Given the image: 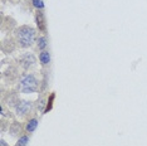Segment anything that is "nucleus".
Here are the masks:
<instances>
[{
    "instance_id": "nucleus-11",
    "label": "nucleus",
    "mask_w": 147,
    "mask_h": 146,
    "mask_svg": "<svg viewBox=\"0 0 147 146\" xmlns=\"http://www.w3.org/2000/svg\"><path fill=\"white\" fill-rule=\"evenodd\" d=\"M36 126H38V121L35 120V118H32V120L28 121V124H26V131L28 132H33L36 128Z\"/></svg>"
},
{
    "instance_id": "nucleus-8",
    "label": "nucleus",
    "mask_w": 147,
    "mask_h": 146,
    "mask_svg": "<svg viewBox=\"0 0 147 146\" xmlns=\"http://www.w3.org/2000/svg\"><path fill=\"white\" fill-rule=\"evenodd\" d=\"M35 22H36V25H38V29L43 33H45L47 30V23H45V18H44V14L43 11H38L35 15Z\"/></svg>"
},
{
    "instance_id": "nucleus-16",
    "label": "nucleus",
    "mask_w": 147,
    "mask_h": 146,
    "mask_svg": "<svg viewBox=\"0 0 147 146\" xmlns=\"http://www.w3.org/2000/svg\"><path fill=\"white\" fill-rule=\"evenodd\" d=\"M0 146H9V145L6 144V142H5L4 140H1V141H0Z\"/></svg>"
},
{
    "instance_id": "nucleus-2",
    "label": "nucleus",
    "mask_w": 147,
    "mask_h": 146,
    "mask_svg": "<svg viewBox=\"0 0 147 146\" xmlns=\"http://www.w3.org/2000/svg\"><path fill=\"white\" fill-rule=\"evenodd\" d=\"M19 89L23 93H33L38 89V79L34 74H24L19 82Z\"/></svg>"
},
{
    "instance_id": "nucleus-7",
    "label": "nucleus",
    "mask_w": 147,
    "mask_h": 146,
    "mask_svg": "<svg viewBox=\"0 0 147 146\" xmlns=\"http://www.w3.org/2000/svg\"><path fill=\"white\" fill-rule=\"evenodd\" d=\"M3 77H4L8 82L15 81V79L18 78V69H16V67H14V66H10V67L3 73Z\"/></svg>"
},
{
    "instance_id": "nucleus-4",
    "label": "nucleus",
    "mask_w": 147,
    "mask_h": 146,
    "mask_svg": "<svg viewBox=\"0 0 147 146\" xmlns=\"http://www.w3.org/2000/svg\"><path fill=\"white\" fill-rule=\"evenodd\" d=\"M33 107V103L30 101H20L18 105L15 106V112L16 115L19 116H25L26 114H29L30 112V110Z\"/></svg>"
},
{
    "instance_id": "nucleus-15",
    "label": "nucleus",
    "mask_w": 147,
    "mask_h": 146,
    "mask_svg": "<svg viewBox=\"0 0 147 146\" xmlns=\"http://www.w3.org/2000/svg\"><path fill=\"white\" fill-rule=\"evenodd\" d=\"M33 5L38 9H43L44 8V4H43V0H33Z\"/></svg>"
},
{
    "instance_id": "nucleus-10",
    "label": "nucleus",
    "mask_w": 147,
    "mask_h": 146,
    "mask_svg": "<svg viewBox=\"0 0 147 146\" xmlns=\"http://www.w3.org/2000/svg\"><path fill=\"white\" fill-rule=\"evenodd\" d=\"M39 61L43 66H47L51 63V53L47 52V51H42L40 54H39Z\"/></svg>"
},
{
    "instance_id": "nucleus-6",
    "label": "nucleus",
    "mask_w": 147,
    "mask_h": 146,
    "mask_svg": "<svg viewBox=\"0 0 147 146\" xmlns=\"http://www.w3.org/2000/svg\"><path fill=\"white\" fill-rule=\"evenodd\" d=\"M1 51L5 54H10L11 52L15 51V43L11 38H6L1 43Z\"/></svg>"
},
{
    "instance_id": "nucleus-3",
    "label": "nucleus",
    "mask_w": 147,
    "mask_h": 146,
    "mask_svg": "<svg viewBox=\"0 0 147 146\" xmlns=\"http://www.w3.org/2000/svg\"><path fill=\"white\" fill-rule=\"evenodd\" d=\"M19 64H20L22 68L25 69V71L33 68L36 64L35 55L32 54V53H24V54L20 55V58H19Z\"/></svg>"
},
{
    "instance_id": "nucleus-14",
    "label": "nucleus",
    "mask_w": 147,
    "mask_h": 146,
    "mask_svg": "<svg viewBox=\"0 0 147 146\" xmlns=\"http://www.w3.org/2000/svg\"><path fill=\"white\" fill-rule=\"evenodd\" d=\"M53 99H54V95H52V96H51V98L48 99V103H47V107H45V110H44V112H45V114H47V112H48V111H51V110H52Z\"/></svg>"
},
{
    "instance_id": "nucleus-9",
    "label": "nucleus",
    "mask_w": 147,
    "mask_h": 146,
    "mask_svg": "<svg viewBox=\"0 0 147 146\" xmlns=\"http://www.w3.org/2000/svg\"><path fill=\"white\" fill-rule=\"evenodd\" d=\"M20 132H22V125H20V122L14 121L10 125V127H9V134H10L11 136H18Z\"/></svg>"
},
{
    "instance_id": "nucleus-12",
    "label": "nucleus",
    "mask_w": 147,
    "mask_h": 146,
    "mask_svg": "<svg viewBox=\"0 0 147 146\" xmlns=\"http://www.w3.org/2000/svg\"><path fill=\"white\" fill-rule=\"evenodd\" d=\"M47 45H48V43H47V38L45 36H40V38L38 39V48L40 49V51H44L47 48Z\"/></svg>"
},
{
    "instance_id": "nucleus-13",
    "label": "nucleus",
    "mask_w": 147,
    "mask_h": 146,
    "mask_svg": "<svg viewBox=\"0 0 147 146\" xmlns=\"http://www.w3.org/2000/svg\"><path fill=\"white\" fill-rule=\"evenodd\" d=\"M29 142V137L28 136H22L18 141V146H26V144Z\"/></svg>"
},
{
    "instance_id": "nucleus-5",
    "label": "nucleus",
    "mask_w": 147,
    "mask_h": 146,
    "mask_svg": "<svg viewBox=\"0 0 147 146\" xmlns=\"http://www.w3.org/2000/svg\"><path fill=\"white\" fill-rule=\"evenodd\" d=\"M4 102L8 106H10V107H15L16 105L20 102V99H19V96L16 92H8L6 93V96L4 97Z\"/></svg>"
},
{
    "instance_id": "nucleus-1",
    "label": "nucleus",
    "mask_w": 147,
    "mask_h": 146,
    "mask_svg": "<svg viewBox=\"0 0 147 146\" xmlns=\"http://www.w3.org/2000/svg\"><path fill=\"white\" fill-rule=\"evenodd\" d=\"M14 34L16 38V42H18L19 45L23 48L32 47L36 39L35 29L29 25H22V26H19V28H16Z\"/></svg>"
}]
</instances>
